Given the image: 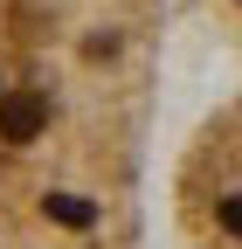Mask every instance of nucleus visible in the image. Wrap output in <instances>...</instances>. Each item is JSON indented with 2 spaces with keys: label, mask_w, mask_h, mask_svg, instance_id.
<instances>
[{
  "label": "nucleus",
  "mask_w": 242,
  "mask_h": 249,
  "mask_svg": "<svg viewBox=\"0 0 242 249\" xmlns=\"http://www.w3.org/2000/svg\"><path fill=\"white\" fill-rule=\"evenodd\" d=\"M166 0H0V249H145Z\"/></svg>",
  "instance_id": "obj_1"
},
{
  "label": "nucleus",
  "mask_w": 242,
  "mask_h": 249,
  "mask_svg": "<svg viewBox=\"0 0 242 249\" xmlns=\"http://www.w3.org/2000/svg\"><path fill=\"white\" fill-rule=\"evenodd\" d=\"M166 214L180 249H242V83L187 132Z\"/></svg>",
  "instance_id": "obj_2"
}]
</instances>
